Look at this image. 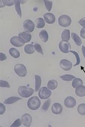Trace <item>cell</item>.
<instances>
[{
	"instance_id": "cell-40",
	"label": "cell",
	"mask_w": 85,
	"mask_h": 127,
	"mask_svg": "<svg viewBox=\"0 0 85 127\" xmlns=\"http://www.w3.org/2000/svg\"><path fill=\"white\" fill-rule=\"evenodd\" d=\"M82 53L83 56H84V58H85V46H82Z\"/></svg>"
},
{
	"instance_id": "cell-16",
	"label": "cell",
	"mask_w": 85,
	"mask_h": 127,
	"mask_svg": "<svg viewBox=\"0 0 85 127\" xmlns=\"http://www.w3.org/2000/svg\"><path fill=\"white\" fill-rule=\"evenodd\" d=\"M39 37H40L41 41L43 42H47L49 38L48 34L46 31L45 30L41 31L39 33Z\"/></svg>"
},
{
	"instance_id": "cell-29",
	"label": "cell",
	"mask_w": 85,
	"mask_h": 127,
	"mask_svg": "<svg viewBox=\"0 0 85 127\" xmlns=\"http://www.w3.org/2000/svg\"><path fill=\"white\" fill-rule=\"evenodd\" d=\"M51 103V101L50 99H48L46 100V101H45V102L43 104V105L42 106V107H41V109H42V111H46L48 109V108L49 107V106H50V104Z\"/></svg>"
},
{
	"instance_id": "cell-21",
	"label": "cell",
	"mask_w": 85,
	"mask_h": 127,
	"mask_svg": "<svg viewBox=\"0 0 85 127\" xmlns=\"http://www.w3.org/2000/svg\"><path fill=\"white\" fill-rule=\"evenodd\" d=\"M70 30H64L61 34V38L62 41H68L70 40Z\"/></svg>"
},
{
	"instance_id": "cell-9",
	"label": "cell",
	"mask_w": 85,
	"mask_h": 127,
	"mask_svg": "<svg viewBox=\"0 0 85 127\" xmlns=\"http://www.w3.org/2000/svg\"><path fill=\"white\" fill-rule=\"evenodd\" d=\"M61 68L64 71H69L72 68V63L67 59H62L60 62Z\"/></svg>"
},
{
	"instance_id": "cell-10",
	"label": "cell",
	"mask_w": 85,
	"mask_h": 127,
	"mask_svg": "<svg viewBox=\"0 0 85 127\" xmlns=\"http://www.w3.org/2000/svg\"><path fill=\"white\" fill-rule=\"evenodd\" d=\"M22 124L25 127H30L32 123V116L28 114H24L22 115L21 118Z\"/></svg>"
},
{
	"instance_id": "cell-2",
	"label": "cell",
	"mask_w": 85,
	"mask_h": 127,
	"mask_svg": "<svg viewBox=\"0 0 85 127\" xmlns=\"http://www.w3.org/2000/svg\"><path fill=\"white\" fill-rule=\"evenodd\" d=\"M34 90L26 86H20L18 89V92L20 96L23 98H28L34 93Z\"/></svg>"
},
{
	"instance_id": "cell-35",
	"label": "cell",
	"mask_w": 85,
	"mask_h": 127,
	"mask_svg": "<svg viewBox=\"0 0 85 127\" xmlns=\"http://www.w3.org/2000/svg\"><path fill=\"white\" fill-rule=\"evenodd\" d=\"M1 2L3 3V6H11L14 4V1H1Z\"/></svg>"
},
{
	"instance_id": "cell-27",
	"label": "cell",
	"mask_w": 85,
	"mask_h": 127,
	"mask_svg": "<svg viewBox=\"0 0 85 127\" xmlns=\"http://www.w3.org/2000/svg\"><path fill=\"white\" fill-rule=\"evenodd\" d=\"M60 78L64 81H70L73 80L74 79H76V77L74 76H73L71 75H64L63 76H60Z\"/></svg>"
},
{
	"instance_id": "cell-23",
	"label": "cell",
	"mask_w": 85,
	"mask_h": 127,
	"mask_svg": "<svg viewBox=\"0 0 85 127\" xmlns=\"http://www.w3.org/2000/svg\"><path fill=\"white\" fill-rule=\"evenodd\" d=\"M35 26L38 28H42L45 26L44 19L41 18H39L35 20Z\"/></svg>"
},
{
	"instance_id": "cell-36",
	"label": "cell",
	"mask_w": 85,
	"mask_h": 127,
	"mask_svg": "<svg viewBox=\"0 0 85 127\" xmlns=\"http://www.w3.org/2000/svg\"><path fill=\"white\" fill-rule=\"evenodd\" d=\"M6 107L4 104H3L2 103H0V114L2 115L4 114V112H5Z\"/></svg>"
},
{
	"instance_id": "cell-20",
	"label": "cell",
	"mask_w": 85,
	"mask_h": 127,
	"mask_svg": "<svg viewBox=\"0 0 85 127\" xmlns=\"http://www.w3.org/2000/svg\"><path fill=\"white\" fill-rule=\"evenodd\" d=\"M35 92H37L40 89V87L41 84V77L39 75L35 76Z\"/></svg>"
},
{
	"instance_id": "cell-11",
	"label": "cell",
	"mask_w": 85,
	"mask_h": 127,
	"mask_svg": "<svg viewBox=\"0 0 85 127\" xmlns=\"http://www.w3.org/2000/svg\"><path fill=\"white\" fill-rule=\"evenodd\" d=\"M64 104L66 107L73 108L76 105V100L72 97H68L64 100Z\"/></svg>"
},
{
	"instance_id": "cell-13",
	"label": "cell",
	"mask_w": 85,
	"mask_h": 127,
	"mask_svg": "<svg viewBox=\"0 0 85 127\" xmlns=\"http://www.w3.org/2000/svg\"><path fill=\"white\" fill-rule=\"evenodd\" d=\"M44 20L47 22V23L50 24H53L56 20V17L55 15L50 13L45 14L44 15Z\"/></svg>"
},
{
	"instance_id": "cell-31",
	"label": "cell",
	"mask_w": 85,
	"mask_h": 127,
	"mask_svg": "<svg viewBox=\"0 0 85 127\" xmlns=\"http://www.w3.org/2000/svg\"><path fill=\"white\" fill-rule=\"evenodd\" d=\"M44 2L45 3V7H46L47 10L48 11H50L51 10V9H52V4H53L52 1H44Z\"/></svg>"
},
{
	"instance_id": "cell-12",
	"label": "cell",
	"mask_w": 85,
	"mask_h": 127,
	"mask_svg": "<svg viewBox=\"0 0 85 127\" xmlns=\"http://www.w3.org/2000/svg\"><path fill=\"white\" fill-rule=\"evenodd\" d=\"M52 111L54 114H60L63 112V106L59 103H55L52 106Z\"/></svg>"
},
{
	"instance_id": "cell-26",
	"label": "cell",
	"mask_w": 85,
	"mask_h": 127,
	"mask_svg": "<svg viewBox=\"0 0 85 127\" xmlns=\"http://www.w3.org/2000/svg\"><path fill=\"white\" fill-rule=\"evenodd\" d=\"M83 85V81L81 79L76 78L72 82V87L74 88H76L79 85Z\"/></svg>"
},
{
	"instance_id": "cell-14",
	"label": "cell",
	"mask_w": 85,
	"mask_h": 127,
	"mask_svg": "<svg viewBox=\"0 0 85 127\" xmlns=\"http://www.w3.org/2000/svg\"><path fill=\"white\" fill-rule=\"evenodd\" d=\"M76 95L80 97L85 96V87L84 85H79L76 88Z\"/></svg>"
},
{
	"instance_id": "cell-38",
	"label": "cell",
	"mask_w": 85,
	"mask_h": 127,
	"mask_svg": "<svg viewBox=\"0 0 85 127\" xmlns=\"http://www.w3.org/2000/svg\"><path fill=\"white\" fill-rule=\"evenodd\" d=\"M7 57L6 56V55L5 54H3L2 53H0V60L1 61H5Z\"/></svg>"
},
{
	"instance_id": "cell-25",
	"label": "cell",
	"mask_w": 85,
	"mask_h": 127,
	"mask_svg": "<svg viewBox=\"0 0 85 127\" xmlns=\"http://www.w3.org/2000/svg\"><path fill=\"white\" fill-rule=\"evenodd\" d=\"M20 1H14V5H15V8L16 13L19 15L20 18H22V11L20 9Z\"/></svg>"
},
{
	"instance_id": "cell-39",
	"label": "cell",
	"mask_w": 85,
	"mask_h": 127,
	"mask_svg": "<svg viewBox=\"0 0 85 127\" xmlns=\"http://www.w3.org/2000/svg\"><path fill=\"white\" fill-rule=\"evenodd\" d=\"M78 23L81 26L85 27V18H82V19H81L80 21L78 22Z\"/></svg>"
},
{
	"instance_id": "cell-15",
	"label": "cell",
	"mask_w": 85,
	"mask_h": 127,
	"mask_svg": "<svg viewBox=\"0 0 85 127\" xmlns=\"http://www.w3.org/2000/svg\"><path fill=\"white\" fill-rule=\"evenodd\" d=\"M18 36L20 37L25 42H28L31 40V35L30 33L27 32H22L19 33Z\"/></svg>"
},
{
	"instance_id": "cell-6",
	"label": "cell",
	"mask_w": 85,
	"mask_h": 127,
	"mask_svg": "<svg viewBox=\"0 0 85 127\" xmlns=\"http://www.w3.org/2000/svg\"><path fill=\"white\" fill-rule=\"evenodd\" d=\"M10 42L11 45L16 47H21L25 44L24 41L19 36H14L10 38Z\"/></svg>"
},
{
	"instance_id": "cell-28",
	"label": "cell",
	"mask_w": 85,
	"mask_h": 127,
	"mask_svg": "<svg viewBox=\"0 0 85 127\" xmlns=\"http://www.w3.org/2000/svg\"><path fill=\"white\" fill-rule=\"evenodd\" d=\"M78 112L81 115H85V103H82L78 106Z\"/></svg>"
},
{
	"instance_id": "cell-5",
	"label": "cell",
	"mask_w": 85,
	"mask_h": 127,
	"mask_svg": "<svg viewBox=\"0 0 85 127\" xmlns=\"http://www.w3.org/2000/svg\"><path fill=\"white\" fill-rule=\"evenodd\" d=\"M52 92L47 87H42L39 91V96L41 99H46L51 97Z\"/></svg>"
},
{
	"instance_id": "cell-32",
	"label": "cell",
	"mask_w": 85,
	"mask_h": 127,
	"mask_svg": "<svg viewBox=\"0 0 85 127\" xmlns=\"http://www.w3.org/2000/svg\"><path fill=\"white\" fill-rule=\"evenodd\" d=\"M34 48H35V50H36L37 52L40 53V54H41V55H43V49L40 44H35V45H34Z\"/></svg>"
},
{
	"instance_id": "cell-33",
	"label": "cell",
	"mask_w": 85,
	"mask_h": 127,
	"mask_svg": "<svg viewBox=\"0 0 85 127\" xmlns=\"http://www.w3.org/2000/svg\"><path fill=\"white\" fill-rule=\"evenodd\" d=\"M0 86L1 88H10V85L9 83L6 81L2 80H1V81H0Z\"/></svg>"
},
{
	"instance_id": "cell-17",
	"label": "cell",
	"mask_w": 85,
	"mask_h": 127,
	"mask_svg": "<svg viewBox=\"0 0 85 127\" xmlns=\"http://www.w3.org/2000/svg\"><path fill=\"white\" fill-rule=\"evenodd\" d=\"M22 98L20 97H11L7 98L4 101V103L6 104H13L15 103L16 102H17L19 100H20Z\"/></svg>"
},
{
	"instance_id": "cell-7",
	"label": "cell",
	"mask_w": 85,
	"mask_h": 127,
	"mask_svg": "<svg viewBox=\"0 0 85 127\" xmlns=\"http://www.w3.org/2000/svg\"><path fill=\"white\" fill-rule=\"evenodd\" d=\"M35 24L32 20L27 19L23 22V28L25 30V32L31 33L34 31Z\"/></svg>"
},
{
	"instance_id": "cell-1",
	"label": "cell",
	"mask_w": 85,
	"mask_h": 127,
	"mask_svg": "<svg viewBox=\"0 0 85 127\" xmlns=\"http://www.w3.org/2000/svg\"><path fill=\"white\" fill-rule=\"evenodd\" d=\"M41 102L39 98L35 96V97H31L28 100L27 106L31 110H37L40 107Z\"/></svg>"
},
{
	"instance_id": "cell-37",
	"label": "cell",
	"mask_w": 85,
	"mask_h": 127,
	"mask_svg": "<svg viewBox=\"0 0 85 127\" xmlns=\"http://www.w3.org/2000/svg\"><path fill=\"white\" fill-rule=\"evenodd\" d=\"M81 37L83 38H85V27L82 28L80 32Z\"/></svg>"
},
{
	"instance_id": "cell-8",
	"label": "cell",
	"mask_w": 85,
	"mask_h": 127,
	"mask_svg": "<svg viewBox=\"0 0 85 127\" xmlns=\"http://www.w3.org/2000/svg\"><path fill=\"white\" fill-rule=\"evenodd\" d=\"M59 49L61 52L64 53H68L71 50V45L68 41H62L59 43Z\"/></svg>"
},
{
	"instance_id": "cell-34",
	"label": "cell",
	"mask_w": 85,
	"mask_h": 127,
	"mask_svg": "<svg viewBox=\"0 0 85 127\" xmlns=\"http://www.w3.org/2000/svg\"><path fill=\"white\" fill-rule=\"evenodd\" d=\"M22 120H20V119H18L17 120H16L15 122L13 123V124L11 125V127H20L22 125Z\"/></svg>"
},
{
	"instance_id": "cell-3",
	"label": "cell",
	"mask_w": 85,
	"mask_h": 127,
	"mask_svg": "<svg viewBox=\"0 0 85 127\" xmlns=\"http://www.w3.org/2000/svg\"><path fill=\"white\" fill-rule=\"evenodd\" d=\"M14 71L19 77H24L27 75V69L23 64H17L14 66Z\"/></svg>"
},
{
	"instance_id": "cell-18",
	"label": "cell",
	"mask_w": 85,
	"mask_h": 127,
	"mask_svg": "<svg viewBox=\"0 0 85 127\" xmlns=\"http://www.w3.org/2000/svg\"><path fill=\"white\" fill-rule=\"evenodd\" d=\"M24 52L28 54H33L35 52V49L34 48V46L32 44H28L24 46Z\"/></svg>"
},
{
	"instance_id": "cell-4",
	"label": "cell",
	"mask_w": 85,
	"mask_h": 127,
	"mask_svg": "<svg viewBox=\"0 0 85 127\" xmlns=\"http://www.w3.org/2000/svg\"><path fill=\"white\" fill-rule=\"evenodd\" d=\"M59 23L60 26L63 27H69L72 23L71 18L66 15L60 16L59 18Z\"/></svg>"
},
{
	"instance_id": "cell-19",
	"label": "cell",
	"mask_w": 85,
	"mask_h": 127,
	"mask_svg": "<svg viewBox=\"0 0 85 127\" xmlns=\"http://www.w3.org/2000/svg\"><path fill=\"white\" fill-rule=\"evenodd\" d=\"M58 87V83L55 80H49L47 84V87L49 90H55Z\"/></svg>"
},
{
	"instance_id": "cell-30",
	"label": "cell",
	"mask_w": 85,
	"mask_h": 127,
	"mask_svg": "<svg viewBox=\"0 0 85 127\" xmlns=\"http://www.w3.org/2000/svg\"><path fill=\"white\" fill-rule=\"evenodd\" d=\"M70 52L73 53V54L74 55V56H75L76 58V63L74 64V66H76V65H78L80 64L81 63V59H80V56H79V55L78 54V53L76 52H74V51H73V50H70Z\"/></svg>"
},
{
	"instance_id": "cell-22",
	"label": "cell",
	"mask_w": 85,
	"mask_h": 127,
	"mask_svg": "<svg viewBox=\"0 0 85 127\" xmlns=\"http://www.w3.org/2000/svg\"><path fill=\"white\" fill-rule=\"evenodd\" d=\"M72 38L73 40H74L75 44L77 46H81L82 44V40L81 39V38L78 36V34H77L75 33H72Z\"/></svg>"
},
{
	"instance_id": "cell-24",
	"label": "cell",
	"mask_w": 85,
	"mask_h": 127,
	"mask_svg": "<svg viewBox=\"0 0 85 127\" xmlns=\"http://www.w3.org/2000/svg\"><path fill=\"white\" fill-rule=\"evenodd\" d=\"M9 54L14 58H18L20 57V53L15 48H11L9 50Z\"/></svg>"
}]
</instances>
